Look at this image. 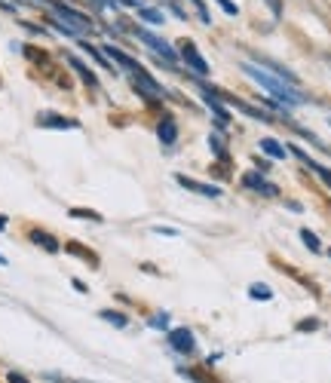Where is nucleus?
I'll return each instance as SVG.
<instances>
[{"instance_id":"24","label":"nucleus","mask_w":331,"mask_h":383,"mask_svg":"<svg viewBox=\"0 0 331 383\" xmlns=\"http://www.w3.org/2000/svg\"><path fill=\"white\" fill-rule=\"evenodd\" d=\"M218 3H221V10L227 12V16H239V10H236L234 0H218Z\"/></svg>"},{"instance_id":"33","label":"nucleus","mask_w":331,"mask_h":383,"mask_svg":"<svg viewBox=\"0 0 331 383\" xmlns=\"http://www.w3.org/2000/svg\"><path fill=\"white\" fill-rule=\"evenodd\" d=\"M0 264H6V258H3V254H0Z\"/></svg>"},{"instance_id":"7","label":"nucleus","mask_w":331,"mask_h":383,"mask_svg":"<svg viewBox=\"0 0 331 383\" xmlns=\"http://www.w3.org/2000/svg\"><path fill=\"white\" fill-rule=\"evenodd\" d=\"M181 55H185V62L196 71V74H209L206 59H202V55H200V49H196L193 44H190V40H185V44H181Z\"/></svg>"},{"instance_id":"17","label":"nucleus","mask_w":331,"mask_h":383,"mask_svg":"<svg viewBox=\"0 0 331 383\" xmlns=\"http://www.w3.org/2000/svg\"><path fill=\"white\" fill-rule=\"evenodd\" d=\"M68 252H71V254H83V258H86V264H98V258H95V252H89V248H83L80 243H71V245H68Z\"/></svg>"},{"instance_id":"22","label":"nucleus","mask_w":331,"mask_h":383,"mask_svg":"<svg viewBox=\"0 0 331 383\" xmlns=\"http://www.w3.org/2000/svg\"><path fill=\"white\" fill-rule=\"evenodd\" d=\"M71 215L74 218H93V221H102V215H95V212H89V209H71Z\"/></svg>"},{"instance_id":"28","label":"nucleus","mask_w":331,"mask_h":383,"mask_svg":"<svg viewBox=\"0 0 331 383\" xmlns=\"http://www.w3.org/2000/svg\"><path fill=\"white\" fill-rule=\"evenodd\" d=\"M151 325H157V328H166V325H169V316H151Z\"/></svg>"},{"instance_id":"31","label":"nucleus","mask_w":331,"mask_h":383,"mask_svg":"<svg viewBox=\"0 0 331 383\" xmlns=\"http://www.w3.org/2000/svg\"><path fill=\"white\" fill-rule=\"evenodd\" d=\"M49 380H55V383H83V380H68V377H59V374H53Z\"/></svg>"},{"instance_id":"9","label":"nucleus","mask_w":331,"mask_h":383,"mask_svg":"<svg viewBox=\"0 0 331 383\" xmlns=\"http://www.w3.org/2000/svg\"><path fill=\"white\" fill-rule=\"evenodd\" d=\"M178 184H181V187H187V190H193V194H200V196H212V200H218V196H221V190H218V187L200 184V181L187 178V175H178Z\"/></svg>"},{"instance_id":"3","label":"nucleus","mask_w":331,"mask_h":383,"mask_svg":"<svg viewBox=\"0 0 331 383\" xmlns=\"http://www.w3.org/2000/svg\"><path fill=\"white\" fill-rule=\"evenodd\" d=\"M129 74H132V83H135V89L142 92L147 102H157V98H163V89H160V83L153 80V77L147 74L142 65H138L135 71H129Z\"/></svg>"},{"instance_id":"6","label":"nucleus","mask_w":331,"mask_h":383,"mask_svg":"<svg viewBox=\"0 0 331 383\" xmlns=\"http://www.w3.org/2000/svg\"><path fill=\"white\" fill-rule=\"evenodd\" d=\"M169 344L175 346V350L181 353V356H190L193 353V335H190L187 328H175V331H169Z\"/></svg>"},{"instance_id":"15","label":"nucleus","mask_w":331,"mask_h":383,"mask_svg":"<svg viewBox=\"0 0 331 383\" xmlns=\"http://www.w3.org/2000/svg\"><path fill=\"white\" fill-rule=\"evenodd\" d=\"M261 151L270 153V157H276V160L285 157V147L279 144V141H273V138H264V141H261Z\"/></svg>"},{"instance_id":"29","label":"nucleus","mask_w":331,"mask_h":383,"mask_svg":"<svg viewBox=\"0 0 331 383\" xmlns=\"http://www.w3.org/2000/svg\"><path fill=\"white\" fill-rule=\"evenodd\" d=\"M114 3H120V6H142L138 0H108V6H114Z\"/></svg>"},{"instance_id":"25","label":"nucleus","mask_w":331,"mask_h":383,"mask_svg":"<svg viewBox=\"0 0 331 383\" xmlns=\"http://www.w3.org/2000/svg\"><path fill=\"white\" fill-rule=\"evenodd\" d=\"M190 3L196 6V12H200L202 22H209V19H212V16H209V10H206V3H202V0H190Z\"/></svg>"},{"instance_id":"12","label":"nucleus","mask_w":331,"mask_h":383,"mask_svg":"<svg viewBox=\"0 0 331 383\" xmlns=\"http://www.w3.org/2000/svg\"><path fill=\"white\" fill-rule=\"evenodd\" d=\"M157 136H160V141H163L166 147H169V144H175V138H178V126H175V120H172V117H163V120H160Z\"/></svg>"},{"instance_id":"4","label":"nucleus","mask_w":331,"mask_h":383,"mask_svg":"<svg viewBox=\"0 0 331 383\" xmlns=\"http://www.w3.org/2000/svg\"><path fill=\"white\" fill-rule=\"evenodd\" d=\"M135 34H138V40H142L144 46H151L153 53H160L163 59L169 62V65H175V49L166 44V40H160L157 34H151V31H144V28H135Z\"/></svg>"},{"instance_id":"30","label":"nucleus","mask_w":331,"mask_h":383,"mask_svg":"<svg viewBox=\"0 0 331 383\" xmlns=\"http://www.w3.org/2000/svg\"><path fill=\"white\" fill-rule=\"evenodd\" d=\"M6 383H28V380L22 377V374H16V371H10V374H6Z\"/></svg>"},{"instance_id":"10","label":"nucleus","mask_w":331,"mask_h":383,"mask_svg":"<svg viewBox=\"0 0 331 383\" xmlns=\"http://www.w3.org/2000/svg\"><path fill=\"white\" fill-rule=\"evenodd\" d=\"M292 153H294V157H298L301 162H304V166H307V169H313V172H316V175H319V178H322V181H325V184H328V187H331V169H325V166H319V162H316V160H310V157H307V153H304V151H298V147H292Z\"/></svg>"},{"instance_id":"13","label":"nucleus","mask_w":331,"mask_h":383,"mask_svg":"<svg viewBox=\"0 0 331 383\" xmlns=\"http://www.w3.org/2000/svg\"><path fill=\"white\" fill-rule=\"evenodd\" d=\"M28 236H31V243H34V245L46 248V252H53V254L59 252V239H53L46 230H31V233H28Z\"/></svg>"},{"instance_id":"2","label":"nucleus","mask_w":331,"mask_h":383,"mask_svg":"<svg viewBox=\"0 0 331 383\" xmlns=\"http://www.w3.org/2000/svg\"><path fill=\"white\" fill-rule=\"evenodd\" d=\"M44 3L53 6V12L59 16V22L71 28V31L77 34V37H80V34H89V31H93V22H89L86 16H80L77 10H71V6H65L62 0H44Z\"/></svg>"},{"instance_id":"1","label":"nucleus","mask_w":331,"mask_h":383,"mask_svg":"<svg viewBox=\"0 0 331 383\" xmlns=\"http://www.w3.org/2000/svg\"><path fill=\"white\" fill-rule=\"evenodd\" d=\"M243 74L252 77V80H255L258 86H264L267 92H270V95H276L283 104H301V102H304V95H301L298 89H292V83H285V80H279V77H273L270 71H261L258 65H249V62H245Z\"/></svg>"},{"instance_id":"14","label":"nucleus","mask_w":331,"mask_h":383,"mask_svg":"<svg viewBox=\"0 0 331 383\" xmlns=\"http://www.w3.org/2000/svg\"><path fill=\"white\" fill-rule=\"evenodd\" d=\"M104 55H108V59H114V62H120L126 71H135L138 68V62L132 59V55H126L123 49H117V46H104Z\"/></svg>"},{"instance_id":"16","label":"nucleus","mask_w":331,"mask_h":383,"mask_svg":"<svg viewBox=\"0 0 331 383\" xmlns=\"http://www.w3.org/2000/svg\"><path fill=\"white\" fill-rule=\"evenodd\" d=\"M138 16H142L144 22H151V25H163V12H160V10H147V6H138Z\"/></svg>"},{"instance_id":"21","label":"nucleus","mask_w":331,"mask_h":383,"mask_svg":"<svg viewBox=\"0 0 331 383\" xmlns=\"http://www.w3.org/2000/svg\"><path fill=\"white\" fill-rule=\"evenodd\" d=\"M80 46H83V49H86V53H89V55H93V59L98 62V65H104V68H114V65H108V59H104V53H98V49H93V46H89V44H86V40H83V44H80Z\"/></svg>"},{"instance_id":"5","label":"nucleus","mask_w":331,"mask_h":383,"mask_svg":"<svg viewBox=\"0 0 331 383\" xmlns=\"http://www.w3.org/2000/svg\"><path fill=\"white\" fill-rule=\"evenodd\" d=\"M243 187L255 190V194H264V196H276L279 194L276 184H270V181L264 178V175H258V172H245L243 175Z\"/></svg>"},{"instance_id":"18","label":"nucleus","mask_w":331,"mask_h":383,"mask_svg":"<svg viewBox=\"0 0 331 383\" xmlns=\"http://www.w3.org/2000/svg\"><path fill=\"white\" fill-rule=\"evenodd\" d=\"M209 147L218 153V160L221 162H227L230 157H227V151H224V144H221V136H209Z\"/></svg>"},{"instance_id":"32","label":"nucleus","mask_w":331,"mask_h":383,"mask_svg":"<svg viewBox=\"0 0 331 383\" xmlns=\"http://www.w3.org/2000/svg\"><path fill=\"white\" fill-rule=\"evenodd\" d=\"M93 3H95V6H108V0H93Z\"/></svg>"},{"instance_id":"11","label":"nucleus","mask_w":331,"mask_h":383,"mask_svg":"<svg viewBox=\"0 0 331 383\" xmlns=\"http://www.w3.org/2000/svg\"><path fill=\"white\" fill-rule=\"evenodd\" d=\"M37 126L44 129H74V120H65V117H55V113H40L37 117Z\"/></svg>"},{"instance_id":"8","label":"nucleus","mask_w":331,"mask_h":383,"mask_svg":"<svg viewBox=\"0 0 331 383\" xmlns=\"http://www.w3.org/2000/svg\"><path fill=\"white\" fill-rule=\"evenodd\" d=\"M65 62H68V65H71V68L77 71V74H80V80L86 83L89 89H98V77H95V74H93V71H89L86 65H83V62L77 59V55H65Z\"/></svg>"},{"instance_id":"23","label":"nucleus","mask_w":331,"mask_h":383,"mask_svg":"<svg viewBox=\"0 0 331 383\" xmlns=\"http://www.w3.org/2000/svg\"><path fill=\"white\" fill-rule=\"evenodd\" d=\"M267 6H270L273 19H283V0H267Z\"/></svg>"},{"instance_id":"20","label":"nucleus","mask_w":331,"mask_h":383,"mask_svg":"<svg viewBox=\"0 0 331 383\" xmlns=\"http://www.w3.org/2000/svg\"><path fill=\"white\" fill-rule=\"evenodd\" d=\"M102 319H108V322H114L117 328H126V325H129V319H126V316H120V313H111V310H102Z\"/></svg>"},{"instance_id":"26","label":"nucleus","mask_w":331,"mask_h":383,"mask_svg":"<svg viewBox=\"0 0 331 383\" xmlns=\"http://www.w3.org/2000/svg\"><path fill=\"white\" fill-rule=\"evenodd\" d=\"M249 295H252V297H261V301H270V297H273V295H270V288H258V286L252 288Z\"/></svg>"},{"instance_id":"19","label":"nucleus","mask_w":331,"mask_h":383,"mask_svg":"<svg viewBox=\"0 0 331 383\" xmlns=\"http://www.w3.org/2000/svg\"><path fill=\"white\" fill-rule=\"evenodd\" d=\"M301 239H304V245L310 248V252H322V245H319V239H316V233L301 230Z\"/></svg>"},{"instance_id":"27","label":"nucleus","mask_w":331,"mask_h":383,"mask_svg":"<svg viewBox=\"0 0 331 383\" xmlns=\"http://www.w3.org/2000/svg\"><path fill=\"white\" fill-rule=\"evenodd\" d=\"M316 328H319L316 319H304V322H298V331H316Z\"/></svg>"}]
</instances>
